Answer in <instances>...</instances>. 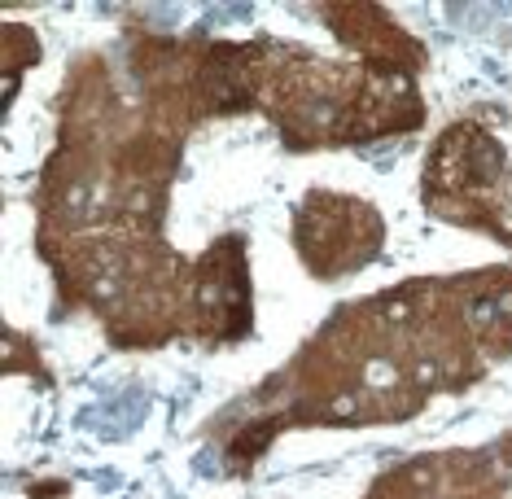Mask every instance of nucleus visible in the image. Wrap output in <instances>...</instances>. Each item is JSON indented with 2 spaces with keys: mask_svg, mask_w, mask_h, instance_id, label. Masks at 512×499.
I'll return each instance as SVG.
<instances>
[{
  "mask_svg": "<svg viewBox=\"0 0 512 499\" xmlns=\"http://www.w3.org/2000/svg\"><path fill=\"white\" fill-rule=\"evenodd\" d=\"M364 202H346V197H329V193H316L307 202V215L298 224V250L307 259L311 272L320 276H333L351 263H364L381 241V219L377 215H364Z\"/></svg>",
  "mask_w": 512,
  "mask_h": 499,
  "instance_id": "nucleus-1",
  "label": "nucleus"
},
{
  "mask_svg": "<svg viewBox=\"0 0 512 499\" xmlns=\"http://www.w3.org/2000/svg\"><path fill=\"white\" fill-rule=\"evenodd\" d=\"M504 176V149H499L482 127L460 123L434 149L429 162V193H456V197H473Z\"/></svg>",
  "mask_w": 512,
  "mask_h": 499,
  "instance_id": "nucleus-2",
  "label": "nucleus"
},
{
  "mask_svg": "<svg viewBox=\"0 0 512 499\" xmlns=\"http://www.w3.org/2000/svg\"><path fill=\"white\" fill-rule=\"evenodd\" d=\"M197 311H202V324H211L219 333H246L250 303H246V250H241V241L224 237L206 254L202 285H197Z\"/></svg>",
  "mask_w": 512,
  "mask_h": 499,
  "instance_id": "nucleus-3",
  "label": "nucleus"
},
{
  "mask_svg": "<svg viewBox=\"0 0 512 499\" xmlns=\"http://www.w3.org/2000/svg\"><path fill=\"white\" fill-rule=\"evenodd\" d=\"M119 167L127 171V176H136L141 184L145 180H162L171 167H176V141L162 136V132H141L136 141L123 145Z\"/></svg>",
  "mask_w": 512,
  "mask_h": 499,
  "instance_id": "nucleus-4",
  "label": "nucleus"
},
{
  "mask_svg": "<svg viewBox=\"0 0 512 499\" xmlns=\"http://www.w3.org/2000/svg\"><path fill=\"white\" fill-rule=\"evenodd\" d=\"M36 57H40V49H36V36L9 22V27H5V79H18L22 66H27V62H36Z\"/></svg>",
  "mask_w": 512,
  "mask_h": 499,
  "instance_id": "nucleus-5",
  "label": "nucleus"
},
{
  "mask_svg": "<svg viewBox=\"0 0 512 499\" xmlns=\"http://www.w3.org/2000/svg\"><path fill=\"white\" fill-rule=\"evenodd\" d=\"M285 421H281V416H267V421H254L250 429H246V434H241L237 438V443H232V451H228V456H232V464H246V460H254V456H259V451L267 447V443H272V434H276V429H281Z\"/></svg>",
  "mask_w": 512,
  "mask_h": 499,
  "instance_id": "nucleus-6",
  "label": "nucleus"
}]
</instances>
